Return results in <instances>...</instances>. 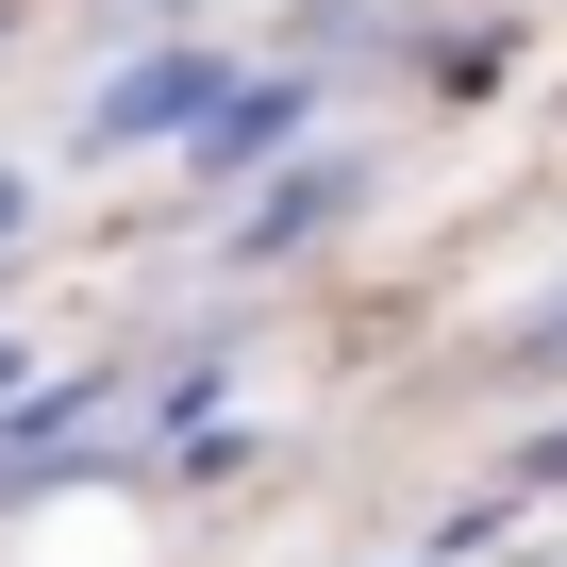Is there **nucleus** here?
Listing matches in <instances>:
<instances>
[{
  "label": "nucleus",
  "mask_w": 567,
  "mask_h": 567,
  "mask_svg": "<svg viewBox=\"0 0 567 567\" xmlns=\"http://www.w3.org/2000/svg\"><path fill=\"white\" fill-rule=\"evenodd\" d=\"M334 200H351V167H301V184H284V200H267V217H250V250H284V234H318V217H334Z\"/></svg>",
  "instance_id": "f03ea898"
},
{
  "label": "nucleus",
  "mask_w": 567,
  "mask_h": 567,
  "mask_svg": "<svg viewBox=\"0 0 567 567\" xmlns=\"http://www.w3.org/2000/svg\"><path fill=\"white\" fill-rule=\"evenodd\" d=\"M0 234H18V167H0Z\"/></svg>",
  "instance_id": "7ed1b4c3"
},
{
  "label": "nucleus",
  "mask_w": 567,
  "mask_h": 567,
  "mask_svg": "<svg viewBox=\"0 0 567 567\" xmlns=\"http://www.w3.org/2000/svg\"><path fill=\"white\" fill-rule=\"evenodd\" d=\"M200 101H217V68L184 51V68H134V84L101 101V134H167V117H200Z\"/></svg>",
  "instance_id": "f257e3e1"
}]
</instances>
